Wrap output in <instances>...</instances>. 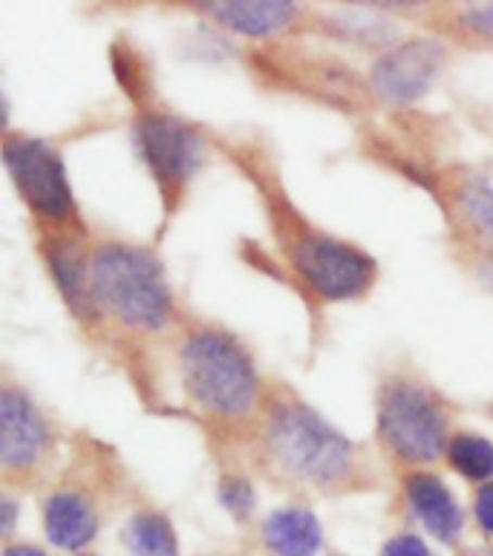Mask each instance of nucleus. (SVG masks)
Segmentation results:
<instances>
[{
  "instance_id": "f03ea898",
  "label": "nucleus",
  "mask_w": 493,
  "mask_h": 556,
  "mask_svg": "<svg viewBox=\"0 0 493 556\" xmlns=\"http://www.w3.org/2000/svg\"><path fill=\"white\" fill-rule=\"evenodd\" d=\"M268 453L294 479L312 484H332L352 465V444L312 409L277 407L268 418Z\"/></svg>"
},
{
  "instance_id": "6e6552de",
  "label": "nucleus",
  "mask_w": 493,
  "mask_h": 556,
  "mask_svg": "<svg viewBox=\"0 0 493 556\" xmlns=\"http://www.w3.org/2000/svg\"><path fill=\"white\" fill-rule=\"evenodd\" d=\"M142 153L165 185H182L200 167L202 141L191 127L170 116H144L139 125Z\"/></svg>"
},
{
  "instance_id": "9d476101",
  "label": "nucleus",
  "mask_w": 493,
  "mask_h": 556,
  "mask_svg": "<svg viewBox=\"0 0 493 556\" xmlns=\"http://www.w3.org/2000/svg\"><path fill=\"white\" fill-rule=\"evenodd\" d=\"M407 498L413 510L425 522V528L433 533L435 540L453 542L462 533V507L451 496V490L444 488L442 479L430 473H416L407 482Z\"/></svg>"
},
{
  "instance_id": "412c9836",
  "label": "nucleus",
  "mask_w": 493,
  "mask_h": 556,
  "mask_svg": "<svg viewBox=\"0 0 493 556\" xmlns=\"http://www.w3.org/2000/svg\"><path fill=\"white\" fill-rule=\"evenodd\" d=\"M465 21H468L477 33H485L493 38V3H479V7L468 9V12H465Z\"/></svg>"
},
{
  "instance_id": "dca6fc26",
  "label": "nucleus",
  "mask_w": 493,
  "mask_h": 556,
  "mask_svg": "<svg viewBox=\"0 0 493 556\" xmlns=\"http://www.w3.org/2000/svg\"><path fill=\"white\" fill-rule=\"evenodd\" d=\"M459 202L462 214L473 225V231L493 242V174L470 179L465 185V191H462Z\"/></svg>"
},
{
  "instance_id": "f3484780",
  "label": "nucleus",
  "mask_w": 493,
  "mask_h": 556,
  "mask_svg": "<svg viewBox=\"0 0 493 556\" xmlns=\"http://www.w3.org/2000/svg\"><path fill=\"white\" fill-rule=\"evenodd\" d=\"M451 465L468 479H488L493 476V444L479 435H459L451 444Z\"/></svg>"
},
{
  "instance_id": "aec40b11",
  "label": "nucleus",
  "mask_w": 493,
  "mask_h": 556,
  "mask_svg": "<svg viewBox=\"0 0 493 556\" xmlns=\"http://www.w3.org/2000/svg\"><path fill=\"white\" fill-rule=\"evenodd\" d=\"M477 522L479 528L493 536V484H485L477 496Z\"/></svg>"
},
{
  "instance_id": "6ab92c4d",
  "label": "nucleus",
  "mask_w": 493,
  "mask_h": 556,
  "mask_svg": "<svg viewBox=\"0 0 493 556\" xmlns=\"http://www.w3.org/2000/svg\"><path fill=\"white\" fill-rule=\"evenodd\" d=\"M381 556H430L427 545L413 533H402V536H395L384 545Z\"/></svg>"
},
{
  "instance_id": "f257e3e1",
  "label": "nucleus",
  "mask_w": 493,
  "mask_h": 556,
  "mask_svg": "<svg viewBox=\"0 0 493 556\" xmlns=\"http://www.w3.org/2000/svg\"><path fill=\"white\" fill-rule=\"evenodd\" d=\"M92 300L134 329H160L170 315V291L148 251L104 245L90 263Z\"/></svg>"
},
{
  "instance_id": "1a4fd4ad",
  "label": "nucleus",
  "mask_w": 493,
  "mask_h": 556,
  "mask_svg": "<svg viewBox=\"0 0 493 556\" xmlns=\"http://www.w3.org/2000/svg\"><path fill=\"white\" fill-rule=\"evenodd\" d=\"M47 444V427H43L38 409L17 392H3L0 399V462L9 470L29 467L41 456Z\"/></svg>"
},
{
  "instance_id": "20e7f679",
  "label": "nucleus",
  "mask_w": 493,
  "mask_h": 556,
  "mask_svg": "<svg viewBox=\"0 0 493 556\" xmlns=\"http://www.w3.org/2000/svg\"><path fill=\"white\" fill-rule=\"evenodd\" d=\"M378 430L387 447L407 462H433L444 450V416L425 390L399 381L384 392Z\"/></svg>"
},
{
  "instance_id": "423d86ee",
  "label": "nucleus",
  "mask_w": 493,
  "mask_h": 556,
  "mask_svg": "<svg viewBox=\"0 0 493 556\" xmlns=\"http://www.w3.org/2000/svg\"><path fill=\"white\" fill-rule=\"evenodd\" d=\"M294 263L312 289L324 298H355L372 280V263L352 245L329 237H306L298 245Z\"/></svg>"
},
{
  "instance_id": "0eeeda50",
  "label": "nucleus",
  "mask_w": 493,
  "mask_h": 556,
  "mask_svg": "<svg viewBox=\"0 0 493 556\" xmlns=\"http://www.w3.org/2000/svg\"><path fill=\"white\" fill-rule=\"evenodd\" d=\"M444 52L433 41H413L384 55L372 70V87L378 96L395 104H407L430 92L442 73Z\"/></svg>"
},
{
  "instance_id": "9b49d317",
  "label": "nucleus",
  "mask_w": 493,
  "mask_h": 556,
  "mask_svg": "<svg viewBox=\"0 0 493 556\" xmlns=\"http://www.w3.org/2000/svg\"><path fill=\"white\" fill-rule=\"evenodd\" d=\"M43 528H47V536H50L52 545L76 551L84 548L96 536L99 519H96V510H92L87 498L78 496V493H69V490H61L47 502Z\"/></svg>"
},
{
  "instance_id": "4468645a",
  "label": "nucleus",
  "mask_w": 493,
  "mask_h": 556,
  "mask_svg": "<svg viewBox=\"0 0 493 556\" xmlns=\"http://www.w3.org/2000/svg\"><path fill=\"white\" fill-rule=\"evenodd\" d=\"M52 271H55V280H59L64 298L78 315L87 312V306H92V286H90V268H84L81 254H78L76 245L69 242H61L50 251Z\"/></svg>"
},
{
  "instance_id": "39448f33",
  "label": "nucleus",
  "mask_w": 493,
  "mask_h": 556,
  "mask_svg": "<svg viewBox=\"0 0 493 556\" xmlns=\"http://www.w3.org/2000/svg\"><path fill=\"white\" fill-rule=\"evenodd\" d=\"M3 159L17 191L41 216L61 219L73 208L67 174L61 159L52 153L43 141L33 139H9L3 148Z\"/></svg>"
},
{
  "instance_id": "5701e85b",
  "label": "nucleus",
  "mask_w": 493,
  "mask_h": 556,
  "mask_svg": "<svg viewBox=\"0 0 493 556\" xmlns=\"http://www.w3.org/2000/svg\"><path fill=\"white\" fill-rule=\"evenodd\" d=\"M12 522H15V505L3 498V533L12 531Z\"/></svg>"
},
{
  "instance_id": "f8f14e48",
  "label": "nucleus",
  "mask_w": 493,
  "mask_h": 556,
  "mask_svg": "<svg viewBox=\"0 0 493 556\" xmlns=\"http://www.w3.org/2000/svg\"><path fill=\"white\" fill-rule=\"evenodd\" d=\"M263 542L277 556H315L324 542V531L315 514L303 507H283L263 525Z\"/></svg>"
},
{
  "instance_id": "a211bd4d",
  "label": "nucleus",
  "mask_w": 493,
  "mask_h": 556,
  "mask_svg": "<svg viewBox=\"0 0 493 556\" xmlns=\"http://www.w3.org/2000/svg\"><path fill=\"white\" fill-rule=\"evenodd\" d=\"M219 498H223V505L237 516V519H245L251 514V507H254V490H251L249 482L243 479H228L219 488Z\"/></svg>"
},
{
  "instance_id": "4be33fe9",
  "label": "nucleus",
  "mask_w": 493,
  "mask_h": 556,
  "mask_svg": "<svg viewBox=\"0 0 493 556\" xmlns=\"http://www.w3.org/2000/svg\"><path fill=\"white\" fill-rule=\"evenodd\" d=\"M3 556H47V554H41V551L33 548V545H15V548L3 551Z\"/></svg>"
},
{
  "instance_id": "ddd939ff",
  "label": "nucleus",
  "mask_w": 493,
  "mask_h": 556,
  "mask_svg": "<svg viewBox=\"0 0 493 556\" xmlns=\"http://www.w3.org/2000/svg\"><path fill=\"white\" fill-rule=\"evenodd\" d=\"M211 15L219 24L243 35L280 33L294 17V3L286 0H231V3H208Z\"/></svg>"
},
{
  "instance_id": "7ed1b4c3",
  "label": "nucleus",
  "mask_w": 493,
  "mask_h": 556,
  "mask_svg": "<svg viewBox=\"0 0 493 556\" xmlns=\"http://www.w3.org/2000/svg\"><path fill=\"white\" fill-rule=\"evenodd\" d=\"M182 372L193 399L219 416H243L257 395L249 355L219 332H200L185 343Z\"/></svg>"
},
{
  "instance_id": "2eb2a0df",
  "label": "nucleus",
  "mask_w": 493,
  "mask_h": 556,
  "mask_svg": "<svg viewBox=\"0 0 493 556\" xmlns=\"http://www.w3.org/2000/svg\"><path fill=\"white\" fill-rule=\"evenodd\" d=\"M130 556H176L174 528L160 514H136L125 528Z\"/></svg>"
}]
</instances>
